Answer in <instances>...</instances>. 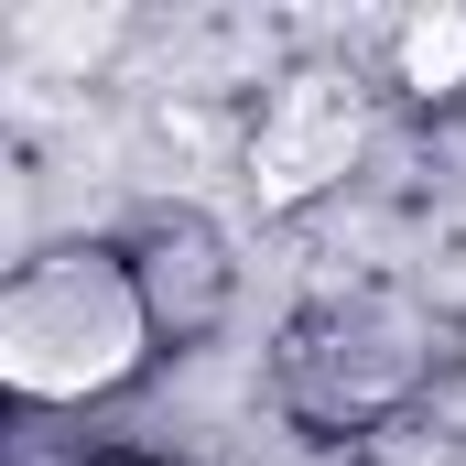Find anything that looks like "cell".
<instances>
[{"label": "cell", "mask_w": 466, "mask_h": 466, "mask_svg": "<svg viewBox=\"0 0 466 466\" xmlns=\"http://www.w3.org/2000/svg\"><path fill=\"white\" fill-rule=\"evenodd\" d=\"M456 412H466V380H456Z\"/></svg>", "instance_id": "6"}, {"label": "cell", "mask_w": 466, "mask_h": 466, "mask_svg": "<svg viewBox=\"0 0 466 466\" xmlns=\"http://www.w3.org/2000/svg\"><path fill=\"white\" fill-rule=\"evenodd\" d=\"M152 315L130 293V260L119 238H76V249H44L11 271L0 293V380L22 401H109L152 369Z\"/></svg>", "instance_id": "1"}, {"label": "cell", "mask_w": 466, "mask_h": 466, "mask_svg": "<svg viewBox=\"0 0 466 466\" xmlns=\"http://www.w3.org/2000/svg\"><path fill=\"white\" fill-rule=\"evenodd\" d=\"M456 76H466V22H412V33H401V87L434 98V87H456Z\"/></svg>", "instance_id": "5"}, {"label": "cell", "mask_w": 466, "mask_h": 466, "mask_svg": "<svg viewBox=\"0 0 466 466\" xmlns=\"http://www.w3.org/2000/svg\"><path fill=\"white\" fill-rule=\"evenodd\" d=\"M434 358H445V337H434V315L412 293L358 282V293H337V304H315V315L282 326L271 401L304 434H380V423H401L434 390Z\"/></svg>", "instance_id": "2"}, {"label": "cell", "mask_w": 466, "mask_h": 466, "mask_svg": "<svg viewBox=\"0 0 466 466\" xmlns=\"http://www.w3.org/2000/svg\"><path fill=\"white\" fill-rule=\"evenodd\" d=\"M358 152V76L337 66H304V76H282L271 87V109H260V141H249V163L271 174V196H315V185H337Z\"/></svg>", "instance_id": "4"}, {"label": "cell", "mask_w": 466, "mask_h": 466, "mask_svg": "<svg viewBox=\"0 0 466 466\" xmlns=\"http://www.w3.org/2000/svg\"><path fill=\"white\" fill-rule=\"evenodd\" d=\"M109 238H119V260H130V293H141L163 358H196L238 315V238L218 228L196 196H152V207L119 218Z\"/></svg>", "instance_id": "3"}]
</instances>
